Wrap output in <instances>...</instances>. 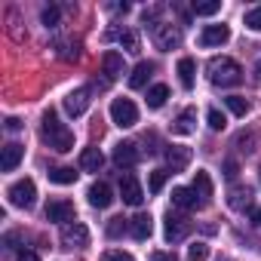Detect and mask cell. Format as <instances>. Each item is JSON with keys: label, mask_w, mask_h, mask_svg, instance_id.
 Instances as JSON below:
<instances>
[{"label": "cell", "mask_w": 261, "mask_h": 261, "mask_svg": "<svg viewBox=\"0 0 261 261\" xmlns=\"http://www.w3.org/2000/svg\"><path fill=\"white\" fill-rule=\"evenodd\" d=\"M40 136H43V142L53 148V151H59V154H68L71 148H74V133L59 120V114L49 108V111H43V126H40Z\"/></svg>", "instance_id": "6da1fadb"}, {"label": "cell", "mask_w": 261, "mask_h": 261, "mask_svg": "<svg viewBox=\"0 0 261 261\" xmlns=\"http://www.w3.org/2000/svg\"><path fill=\"white\" fill-rule=\"evenodd\" d=\"M206 74H209V80H212L215 86H237V83L243 80V68H240L233 59H227V56L212 59V62L206 65Z\"/></svg>", "instance_id": "7a4b0ae2"}, {"label": "cell", "mask_w": 261, "mask_h": 261, "mask_svg": "<svg viewBox=\"0 0 261 261\" xmlns=\"http://www.w3.org/2000/svg\"><path fill=\"white\" fill-rule=\"evenodd\" d=\"M7 197H10V203H13L16 209H31V206L37 203V185H34L31 178H19V181L7 191Z\"/></svg>", "instance_id": "3957f363"}, {"label": "cell", "mask_w": 261, "mask_h": 261, "mask_svg": "<svg viewBox=\"0 0 261 261\" xmlns=\"http://www.w3.org/2000/svg\"><path fill=\"white\" fill-rule=\"evenodd\" d=\"M111 120L120 126V129H129L139 123V108L133 98H114L111 101Z\"/></svg>", "instance_id": "277c9868"}, {"label": "cell", "mask_w": 261, "mask_h": 261, "mask_svg": "<svg viewBox=\"0 0 261 261\" xmlns=\"http://www.w3.org/2000/svg\"><path fill=\"white\" fill-rule=\"evenodd\" d=\"M181 43V31L178 28H172V25H154V46L160 49V53H169V49H175Z\"/></svg>", "instance_id": "5b68a950"}, {"label": "cell", "mask_w": 261, "mask_h": 261, "mask_svg": "<svg viewBox=\"0 0 261 261\" xmlns=\"http://www.w3.org/2000/svg\"><path fill=\"white\" fill-rule=\"evenodd\" d=\"M46 221H56V224H71L74 221V203L71 200H49L46 203Z\"/></svg>", "instance_id": "8992f818"}, {"label": "cell", "mask_w": 261, "mask_h": 261, "mask_svg": "<svg viewBox=\"0 0 261 261\" xmlns=\"http://www.w3.org/2000/svg\"><path fill=\"white\" fill-rule=\"evenodd\" d=\"M120 197H123L126 206H142L145 203V191H142L136 175H123L120 178Z\"/></svg>", "instance_id": "52a82bcc"}, {"label": "cell", "mask_w": 261, "mask_h": 261, "mask_svg": "<svg viewBox=\"0 0 261 261\" xmlns=\"http://www.w3.org/2000/svg\"><path fill=\"white\" fill-rule=\"evenodd\" d=\"M188 233H191V221L169 212V215H166V224H163V237H166L169 243H181Z\"/></svg>", "instance_id": "ba28073f"}, {"label": "cell", "mask_w": 261, "mask_h": 261, "mask_svg": "<svg viewBox=\"0 0 261 261\" xmlns=\"http://www.w3.org/2000/svg\"><path fill=\"white\" fill-rule=\"evenodd\" d=\"M62 243L68 246V249H83L86 243H89V230H86V224L83 221H71V224H65L62 227Z\"/></svg>", "instance_id": "9c48e42d"}, {"label": "cell", "mask_w": 261, "mask_h": 261, "mask_svg": "<svg viewBox=\"0 0 261 261\" xmlns=\"http://www.w3.org/2000/svg\"><path fill=\"white\" fill-rule=\"evenodd\" d=\"M230 40V28L227 25H206L203 34H200V46H224Z\"/></svg>", "instance_id": "30bf717a"}, {"label": "cell", "mask_w": 261, "mask_h": 261, "mask_svg": "<svg viewBox=\"0 0 261 261\" xmlns=\"http://www.w3.org/2000/svg\"><path fill=\"white\" fill-rule=\"evenodd\" d=\"M89 95H92L89 89H74V92L65 95L62 105H65V111H68L71 117H80V114H86V108H89V101H92Z\"/></svg>", "instance_id": "8fae6325"}, {"label": "cell", "mask_w": 261, "mask_h": 261, "mask_svg": "<svg viewBox=\"0 0 261 261\" xmlns=\"http://www.w3.org/2000/svg\"><path fill=\"white\" fill-rule=\"evenodd\" d=\"M86 197H89V206H92V209H108V206L114 203V191H111V185H105V181H95Z\"/></svg>", "instance_id": "7c38bea8"}, {"label": "cell", "mask_w": 261, "mask_h": 261, "mask_svg": "<svg viewBox=\"0 0 261 261\" xmlns=\"http://www.w3.org/2000/svg\"><path fill=\"white\" fill-rule=\"evenodd\" d=\"M22 157H25V148H22L19 142H10V145H4V157H0V169H4V172H13V169L22 163Z\"/></svg>", "instance_id": "4fadbf2b"}, {"label": "cell", "mask_w": 261, "mask_h": 261, "mask_svg": "<svg viewBox=\"0 0 261 261\" xmlns=\"http://www.w3.org/2000/svg\"><path fill=\"white\" fill-rule=\"evenodd\" d=\"M191 148H185V145H172L169 151H166V163H169V169L172 172H181L188 163H191Z\"/></svg>", "instance_id": "5bb4252c"}, {"label": "cell", "mask_w": 261, "mask_h": 261, "mask_svg": "<svg viewBox=\"0 0 261 261\" xmlns=\"http://www.w3.org/2000/svg\"><path fill=\"white\" fill-rule=\"evenodd\" d=\"M172 206L191 212V209H197V206H203V203L197 200V191H194V188H175V191H172Z\"/></svg>", "instance_id": "9a60e30c"}, {"label": "cell", "mask_w": 261, "mask_h": 261, "mask_svg": "<svg viewBox=\"0 0 261 261\" xmlns=\"http://www.w3.org/2000/svg\"><path fill=\"white\" fill-rule=\"evenodd\" d=\"M114 163L117 166H136L139 163V148L133 142H120L114 148Z\"/></svg>", "instance_id": "2e32d148"}, {"label": "cell", "mask_w": 261, "mask_h": 261, "mask_svg": "<svg viewBox=\"0 0 261 261\" xmlns=\"http://www.w3.org/2000/svg\"><path fill=\"white\" fill-rule=\"evenodd\" d=\"M197 129V111L194 108H185L178 117H175V123H172V133H178V136H191Z\"/></svg>", "instance_id": "e0dca14e"}, {"label": "cell", "mask_w": 261, "mask_h": 261, "mask_svg": "<svg viewBox=\"0 0 261 261\" xmlns=\"http://www.w3.org/2000/svg\"><path fill=\"white\" fill-rule=\"evenodd\" d=\"M129 230H133L136 240H148V237L154 233V218H151L148 212H142V215H136L133 221H129Z\"/></svg>", "instance_id": "ac0fdd59"}, {"label": "cell", "mask_w": 261, "mask_h": 261, "mask_svg": "<svg viewBox=\"0 0 261 261\" xmlns=\"http://www.w3.org/2000/svg\"><path fill=\"white\" fill-rule=\"evenodd\" d=\"M194 191H197V197H200L203 206L212 200V178H209L206 169H197V175H194Z\"/></svg>", "instance_id": "d6986e66"}, {"label": "cell", "mask_w": 261, "mask_h": 261, "mask_svg": "<svg viewBox=\"0 0 261 261\" xmlns=\"http://www.w3.org/2000/svg\"><path fill=\"white\" fill-rule=\"evenodd\" d=\"M227 203H230V209H237V212H246V209L252 206V191H249V188H243V185H237V188H230V197H227Z\"/></svg>", "instance_id": "ffe728a7"}, {"label": "cell", "mask_w": 261, "mask_h": 261, "mask_svg": "<svg viewBox=\"0 0 261 261\" xmlns=\"http://www.w3.org/2000/svg\"><path fill=\"white\" fill-rule=\"evenodd\" d=\"M101 166H105V157H101L98 148H86V151L80 154V169H83V172H98Z\"/></svg>", "instance_id": "44dd1931"}, {"label": "cell", "mask_w": 261, "mask_h": 261, "mask_svg": "<svg viewBox=\"0 0 261 261\" xmlns=\"http://www.w3.org/2000/svg\"><path fill=\"white\" fill-rule=\"evenodd\" d=\"M151 74H154V65H151V62H139V65L133 68V74H129V86H133V89H142V86L151 80Z\"/></svg>", "instance_id": "7402d4cb"}, {"label": "cell", "mask_w": 261, "mask_h": 261, "mask_svg": "<svg viewBox=\"0 0 261 261\" xmlns=\"http://www.w3.org/2000/svg\"><path fill=\"white\" fill-rule=\"evenodd\" d=\"M101 68H105V74H108L111 80H114V77H120V74H123V56H120V53H114V49H111V53H105V56H101Z\"/></svg>", "instance_id": "603a6c76"}, {"label": "cell", "mask_w": 261, "mask_h": 261, "mask_svg": "<svg viewBox=\"0 0 261 261\" xmlns=\"http://www.w3.org/2000/svg\"><path fill=\"white\" fill-rule=\"evenodd\" d=\"M194 74H197L194 59H181V62H178V80H181V86H185V89H194V80H197Z\"/></svg>", "instance_id": "cb8c5ba5"}, {"label": "cell", "mask_w": 261, "mask_h": 261, "mask_svg": "<svg viewBox=\"0 0 261 261\" xmlns=\"http://www.w3.org/2000/svg\"><path fill=\"white\" fill-rule=\"evenodd\" d=\"M166 98H169V86L157 83V86H151V89H148V108H163V105H166Z\"/></svg>", "instance_id": "d4e9b609"}, {"label": "cell", "mask_w": 261, "mask_h": 261, "mask_svg": "<svg viewBox=\"0 0 261 261\" xmlns=\"http://www.w3.org/2000/svg\"><path fill=\"white\" fill-rule=\"evenodd\" d=\"M49 181H53V185H74V181H77V172H74L71 166H59V169L49 172Z\"/></svg>", "instance_id": "484cf974"}, {"label": "cell", "mask_w": 261, "mask_h": 261, "mask_svg": "<svg viewBox=\"0 0 261 261\" xmlns=\"http://www.w3.org/2000/svg\"><path fill=\"white\" fill-rule=\"evenodd\" d=\"M194 16H215L221 10V0H194Z\"/></svg>", "instance_id": "4316f807"}, {"label": "cell", "mask_w": 261, "mask_h": 261, "mask_svg": "<svg viewBox=\"0 0 261 261\" xmlns=\"http://www.w3.org/2000/svg\"><path fill=\"white\" fill-rule=\"evenodd\" d=\"M224 105H227V111H230V114H237V117H246V114H249V108H252L243 95H227V98H224Z\"/></svg>", "instance_id": "83f0119b"}, {"label": "cell", "mask_w": 261, "mask_h": 261, "mask_svg": "<svg viewBox=\"0 0 261 261\" xmlns=\"http://www.w3.org/2000/svg\"><path fill=\"white\" fill-rule=\"evenodd\" d=\"M120 46L126 49V53H139V34L136 31H120Z\"/></svg>", "instance_id": "f1b7e54d"}, {"label": "cell", "mask_w": 261, "mask_h": 261, "mask_svg": "<svg viewBox=\"0 0 261 261\" xmlns=\"http://www.w3.org/2000/svg\"><path fill=\"white\" fill-rule=\"evenodd\" d=\"M255 142H258V133H255V129H249V133H240L237 136V145H240V151H255Z\"/></svg>", "instance_id": "f546056e"}, {"label": "cell", "mask_w": 261, "mask_h": 261, "mask_svg": "<svg viewBox=\"0 0 261 261\" xmlns=\"http://www.w3.org/2000/svg\"><path fill=\"white\" fill-rule=\"evenodd\" d=\"M166 175H169L166 169H154V172H151V181H148V191H151V194H160L163 185H166Z\"/></svg>", "instance_id": "4dcf8cb0"}, {"label": "cell", "mask_w": 261, "mask_h": 261, "mask_svg": "<svg viewBox=\"0 0 261 261\" xmlns=\"http://www.w3.org/2000/svg\"><path fill=\"white\" fill-rule=\"evenodd\" d=\"M206 120H209V129H215V133H221V129L227 126V120H224V114H221L218 108H209V114H206Z\"/></svg>", "instance_id": "1f68e13d"}, {"label": "cell", "mask_w": 261, "mask_h": 261, "mask_svg": "<svg viewBox=\"0 0 261 261\" xmlns=\"http://www.w3.org/2000/svg\"><path fill=\"white\" fill-rule=\"evenodd\" d=\"M206 258H209V246L206 243H194L188 249V261H206Z\"/></svg>", "instance_id": "d6a6232c"}, {"label": "cell", "mask_w": 261, "mask_h": 261, "mask_svg": "<svg viewBox=\"0 0 261 261\" xmlns=\"http://www.w3.org/2000/svg\"><path fill=\"white\" fill-rule=\"evenodd\" d=\"M246 28L255 31V34H261V7H255V10L246 13Z\"/></svg>", "instance_id": "836d02e7"}, {"label": "cell", "mask_w": 261, "mask_h": 261, "mask_svg": "<svg viewBox=\"0 0 261 261\" xmlns=\"http://www.w3.org/2000/svg\"><path fill=\"white\" fill-rule=\"evenodd\" d=\"M101 261H136V258L123 249H108V252H101Z\"/></svg>", "instance_id": "e575fe53"}, {"label": "cell", "mask_w": 261, "mask_h": 261, "mask_svg": "<svg viewBox=\"0 0 261 261\" xmlns=\"http://www.w3.org/2000/svg\"><path fill=\"white\" fill-rule=\"evenodd\" d=\"M43 25L46 28H56L59 25V7H46L43 10Z\"/></svg>", "instance_id": "d590c367"}, {"label": "cell", "mask_w": 261, "mask_h": 261, "mask_svg": "<svg viewBox=\"0 0 261 261\" xmlns=\"http://www.w3.org/2000/svg\"><path fill=\"white\" fill-rule=\"evenodd\" d=\"M123 227H126V224H123V218H111L108 233H111V237H120V233H123Z\"/></svg>", "instance_id": "8d00e7d4"}, {"label": "cell", "mask_w": 261, "mask_h": 261, "mask_svg": "<svg viewBox=\"0 0 261 261\" xmlns=\"http://www.w3.org/2000/svg\"><path fill=\"white\" fill-rule=\"evenodd\" d=\"M22 129V120L19 117H7V133H19Z\"/></svg>", "instance_id": "74e56055"}, {"label": "cell", "mask_w": 261, "mask_h": 261, "mask_svg": "<svg viewBox=\"0 0 261 261\" xmlns=\"http://www.w3.org/2000/svg\"><path fill=\"white\" fill-rule=\"evenodd\" d=\"M224 175H227V178H237V163H233V160L224 163Z\"/></svg>", "instance_id": "f35d334b"}, {"label": "cell", "mask_w": 261, "mask_h": 261, "mask_svg": "<svg viewBox=\"0 0 261 261\" xmlns=\"http://www.w3.org/2000/svg\"><path fill=\"white\" fill-rule=\"evenodd\" d=\"M151 261H175V255H169V252H154Z\"/></svg>", "instance_id": "ab89813d"}, {"label": "cell", "mask_w": 261, "mask_h": 261, "mask_svg": "<svg viewBox=\"0 0 261 261\" xmlns=\"http://www.w3.org/2000/svg\"><path fill=\"white\" fill-rule=\"evenodd\" d=\"M19 261H40V258H37L34 252H28V249H25V252H19Z\"/></svg>", "instance_id": "60d3db41"}, {"label": "cell", "mask_w": 261, "mask_h": 261, "mask_svg": "<svg viewBox=\"0 0 261 261\" xmlns=\"http://www.w3.org/2000/svg\"><path fill=\"white\" fill-rule=\"evenodd\" d=\"M255 83H261V59H258V65H255Z\"/></svg>", "instance_id": "b9f144b4"}, {"label": "cell", "mask_w": 261, "mask_h": 261, "mask_svg": "<svg viewBox=\"0 0 261 261\" xmlns=\"http://www.w3.org/2000/svg\"><path fill=\"white\" fill-rule=\"evenodd\" d=\"M255 221H258V224H261V209H258V212H255Z\"/></svg>", "instance_id": "7bdbcfd3"}, {"label": "cell", "mask_w": 261, "mask_h": 261, "mask_svg": "<svg viewBox=\"0 0 261 261\" xmlns=\"http://www.w3.org/2000/svg\"><path fill=\"white\" fill-rule=\"evenodd\" d=\"M258 178H261V166H258Z\"/></svg>", "instance_id": "ee69618b"}]
</instances>
